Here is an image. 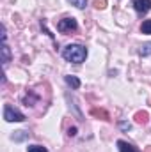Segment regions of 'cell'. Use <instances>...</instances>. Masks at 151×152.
<instances>
[{
	"label": "cell",
	"instance_id": "6da1fadb",
	"mask_svg": "<svg viewBox=\"0 0 151 152\" xmlns=\"http://www.w3.org/2000/svg\"><path fill=\"white\" fill-rule=\"evenodd\" d=\"M62 57L68 60V62H73V64H80L87 58V50L80 44H68L64 50H62Z\"/></svg>",
	"mask_w": 151,
	"mask_h": 152
},
{
	"label": "cell",
	"instance_id": "e0dca14e",
	"mask_svg": "<svg viewBox=\"0 0 151 152\" xmlns=\"http://www.w3.org/2000/svg\"><path fill=\"white\" fill-rule=\"evenodd\" d=\"M76 134V129L75 127H71V129H70V136H75Z\"/></svg>",
	"mask_w": 151,
	"mask_h": 152
},
{
	"label": "cell",
	"instance_id": "3957f363",
	"mask_svg": "<svg viewBox=\"0 0 151 152\" xmlns=\"http://www.w3.org/2000/svg\"><path fill=\"white\" fill-rule=\"evenodd\" d=\"M76 20L75 18H64V20H61L59 23H57V30L59 32H73L76 30Z\"/></svg>",
	"mask_w": 151,
	"mask_h": 152
},
{
	"label": "cell",
	"instance_id": "277c9868",
	"mask_svg": "<svg viewBox=\"0 0 151 152\" xmlns=\"http://www.w3.org/2000/svg\"><path fill=\"white\" fill-rule=\"evenodd\" d=\"M133 5H135V11L139 14H146L151 9V0H135Z\"/></svg>",
	"mask_w": 151,
	"mask_h": 152
},
{
	"label": "cell",
	"instance_id": "2e32d148",
	"mask_svg": "<svg viewBox=\"0 0 151 152\" xmlns=\"http://www.w3.org/2000/svg\"><path fill=\"white\" fill-rule=\"evenodd\" d=\"M121 127H123V129H130L132 126H130V124H126V122H121Z\"/></svg>",
	"mask_w": 151,
	"mask_h": 152
},
{
	"label": "cell",
	"instance_id": "30bf717a",
	"mask_svg": "<svg viewBox=\"0 0 151 152\" xmlns=\"http://www.w3.org/2000/svg\"><path fill=\"white\" fill-rule=\"evenodd\" d=\"M141 55H142V57L151 55V42H146V44H142V46H141Z\"/></svg>",
	"mask_w": 151,
	"mask_h": 152
},
{
	"label": "cell",
	"instance_id": "9a60e30c",
	"mask_svg": "<svg viewBox=\"0 0 151 152\" xmlns=\"http://www.w3.org/2000/svg\"><path fill=\"white\" fill-rule=\"evenodd\" d=\"M25 136H27V134H25V131H18V134H14V136H13V140H18V142H20V140H23Z\"/></svg>",
	"mask_w": 151,
	"mask_h": 152
},
{
	"label": "cell",
	"instance_id": "4fadbf2b",
	"mask_svg": "<svg viewBox=\"0 0 151 152\" xmlns=\"http://www.w3.org/2000/svg\"><path fill=\"white\" fill-rule=\"evenodd\" d=\"M27 151H29V152H46V149H44V147H41V145H30Z\"/></svg>",
	"mask_w": 151,
	"mask_h": 152
},
{
	"label": "cell",
	"instance_id": "7c38bea8",
	"mask_svg": "<svg viewBox=\"0 0 151 152\" xmlns=\"http://www.w3.org/2000/svg\"><path fill=\"white\" fill-rule=\"evenodd\" d=\"M93 4H94L96 9H105L107 7V0H94Z\"/></svg>",
	"mask_w": 151,
	"mask_h": 152
},
{
	"label": "cell",
	"instance_id": "5bb4252c",
	"mask_svg": "<svg viewBox=\"0 0 151 152\" xmlns=\"http://www.w3.org/2000/svg\"><path fill=\"white\" fill-rule=\"evenodd\" d=\"M93 115H96V117H100V115H101L105 120H109V113H105L103 110H93Z\"/></svg>",
	"mask_w": 151,
	"mask_h": 152
},
{
	"label": "cell",
	"instance_id": "52a82bcc",
	"mask_svg": "<svg viewBox=\"0 0 151 152\" xmlns=\"http://www.w3.org/2000/svg\"><path fill=\"white\" fill-rule=\"evenodd\" d=\"M9 58H11V51H9V48H7V44L4 42V44H2V62L7 64Z\"/></svg>",
	"mask_w": 151,
	"mask_h": 152
},
{
	"label": "cell",
	"instance_id": "ba28073f",
	"mask_svg": "<svg viewBox=\"0 0 151 152\" xmlns=\"http://www.w3.org/2000/svg\"><path fill=\"white\" fill-rule=\"evenodd\" d=\"M141 32H142V34H150L151 36V20H144V21H142Z\"/></svg>",
	"mask_w": 151,
	"mask_h": 152
},
{
	"label": "cell",
	"instance_id": "5b68a950",
	"mask_svg": "<svg viewBox=\"0 0 151 152\" xmlns=\"http://www.w3.org/2000/svg\"><path fill=\"white\" fill-rule=\"evenodd\" d=\"M117 149H119V152H139L133 145H130V143L124 142V140H119V142H117Z\"/></svg>",
	"mask_w": 151,
	"mask_h": 152
},
{
	"label": "cell",
	"instance_id": "8fae6325",
	"mask_svg": "<svg viewBox=\"0 0 151 152\" xmlns=\"http://www.w3.org/2000/svg\"><path fill=\"white\" fill-rule=\"evenodd\" d=\"M71 5H75V7H78V9H84L85 7V2L87 0H68Z\"/></svg>",
	"mask_w": 151,
	"mask_h": 152
},
{
	"label": "cell",
	"instance_id": "8992f818",
	"mask_svg": "<svg viewBox=\"0 0 151 152\" xmlns=\"http://www.w3.org/2000/svg\"><path fill=\"white\" fill-rule=\"evenodd\" d=\"M66 83H68L71 88H80V85H82L76 76H66Z\"/></svg>",
	"mask_w": 151,
	"mask_h": 152
},
{
	"label": "cell",
	"instance_id": "7a4b0ae2",
	"mask_svg": "<svg viewBox=\"0 0 151 152\" xmlns=\"http://www.w3.org/2000/svg\"><path fill=\"white\" fill-rule=\"evenodd\" d=\"M4 118L7 122H23L25 120V115L20 113L18 110H14L11 104H5L4 106Z\"/></svg>",
	"mask_w": 151,
	"mask_h": 152
},
{
	"label": "cell",
	"instance_id": "9c48e42d",
	"mask_svg": "<svg viewBox=\"0 0 151 152\" xmlns=\"http://www.w3.org/2000/svg\"><path fill=\"white\" fill-rule=\"evenodd\" d=\"M135 120H137L139 124H144V122L148 120V113H146V112H137V113H135Z\"/></svg>",
	"mask_w": 151,
	"mask_h": 152
}]
</instances>
